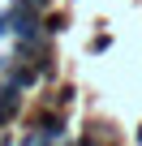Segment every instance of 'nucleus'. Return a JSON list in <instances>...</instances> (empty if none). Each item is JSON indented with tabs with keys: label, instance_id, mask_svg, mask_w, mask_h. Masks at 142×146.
Returning a JSON list of instances; mask_svg holds the SVG:
<instances>
[{
	"label": "nucleus",
	"instance_id": "nucleus-4",
	"mask_svg": "<svg viewBox=\"0 0 142 146\" xmlns=\"http://www.w3.org/2000/svg\"><path fill=\"white\" fill-rule=\"evenodd\" d=\"M108 47H112V35H108V30H99V35L91 39V52H108Z\"/></svg>",
	"mask_w": 142,
	"mask_h": 146
},
{
	"label": "nucleus",
	"instance_id": "nucleus-2",
	"mask_svg": "<svg viewBox=\"0 0 142 146\" xmlns=\"http://www.w3.org/2000/svg\"><path fill=\"white\" fill-rule=\"evenodd\" d=\"M65 30H69V13L47 9V13H43V35H65Z\"/></svg>",
	"mask_w": 142,
	"mask_h": 146
},
{
	"label": "nucleus",
	"instance_id": "nucleus-3",
	"mask_svg": "<svg viewBox=\"0 0 142 146\" xmlns=\"http://www.w3.org/2000/svg\"><path fill=\"white\" fill-rule=\"evenodd\" d=\"M73 95H78V90L65 82V86H60L56 95H47V108H56V112H60V108H69V103H73Z\"/></svg>",
	"mask_w": 142,
	"mask_h": 146
},
{
	"label": "nucleus",
	"instance_id": "nucleus-5",
	"mask_svg": "<svg viewBox=\"0 0 142 146\" xmlns=\"http://www.w3.org/2000/svg\"><path fill=\"white\" fill-rule=\"evenodd\" d=\"M69 5H78V0H69Z\"/></svg>",
	"mask_w": 142,
	"mask_h": 146
},
{
	"label": "nucleus",
	"instance_id": "nucleus-1",
	"mask_svg": "<svg viewBox=\"0 0 142 146\" xmlns=\"http://www.w3.org/2000/svg\"><path fill=\"white\" fill-rule=\"evenodd\" d=\"M22 103H26V90L9 86V82H0V129H9L17 116H22Z\"/></svg>",
	"mask_w": 142,
	"mask_h": 146
}]
</instances>
